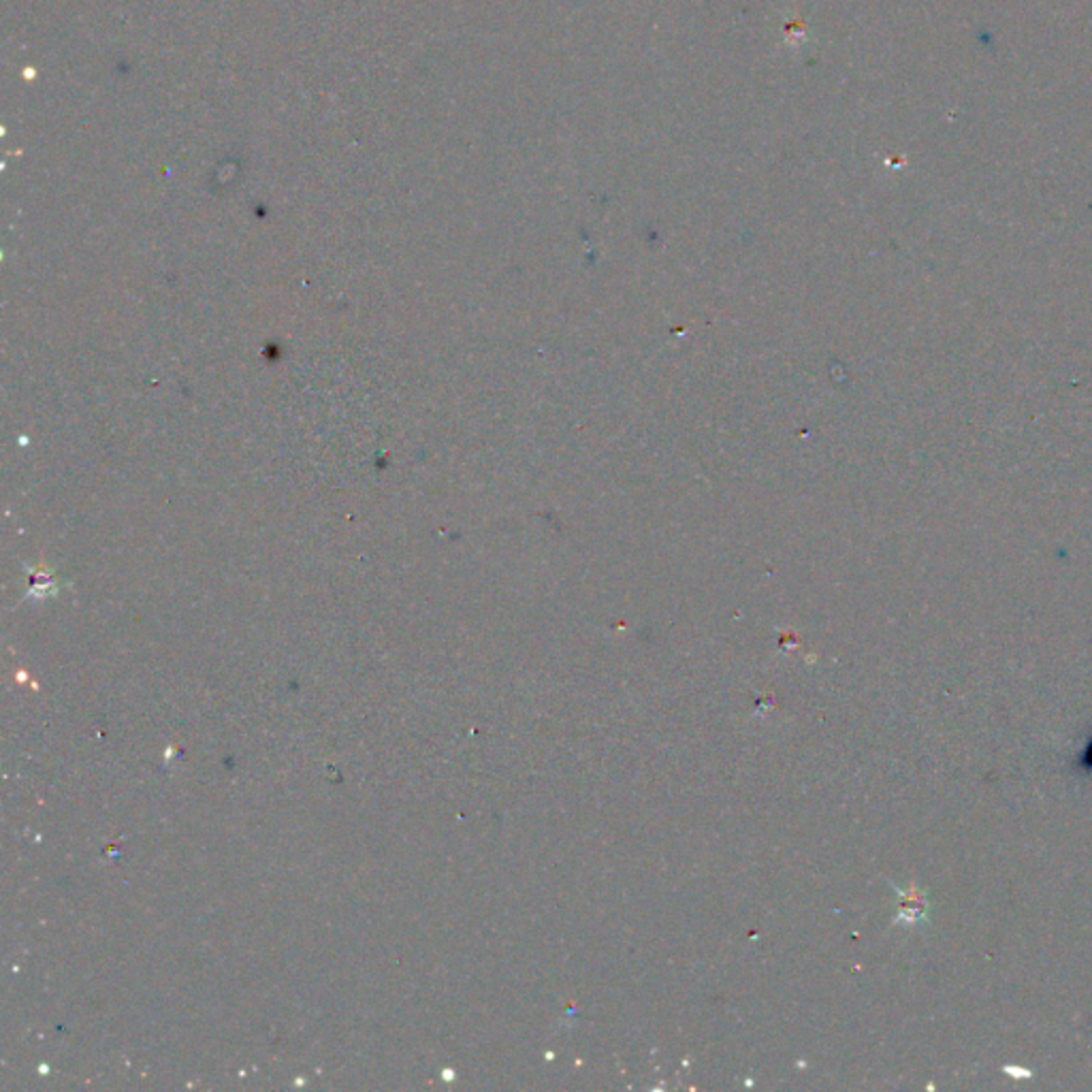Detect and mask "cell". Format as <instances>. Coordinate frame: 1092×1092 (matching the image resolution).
<instances>
[{"label":"cell","mask_w":1092,"mask_h":1092,"mask_svg":"<svg viewBox=\"0 0 1092 1092\" xmlns=\"http://www.w3.org/2000/svg\"><path fill=\"white\" fill-rule=\"evenodd\" d=\"M1078 767L1086 772H1092V739L1086 743L1084 751H1081L1080 760H1078Z\"/></svg>","instance_id":"cell-1"}]
</instances>
